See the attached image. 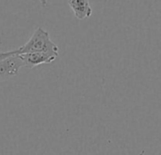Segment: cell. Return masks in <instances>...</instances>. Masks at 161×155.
Returning a JSON list of instances; mask_svg holds the SVG:
<instances>
[{
	"label": "cell",
	"mask_w": 161,
	"mask_h": 155,
	"mask_svg": "<svg viewBox=\"0 0 161 155\" xmlns=\"http://www.w3.org/2000/svg\"><path fill=\"white\" fill-rule=\"evenodd\" d=\"M58 46L50 40L48 32L42 28H37L31 39L24 45L15 49L16 55L33 52L58 53Z\"/></svg>",
	"instance_id": "cell-1"
},
{
	"label": "cell",
	"mask_w": 161,
	"mask_h": 155,
	"mask_svg": "<svg viewBox=\"0 0 161 155\" xmlns=\"http://www.w3.org/2000/svg\"><path fill=\"white\" fill-rule=\"evenodd\" d=\"M22 67H24V63L18 55H14L0 61V82H4L11 77L17 75Z\"/></svg>",
	"instance_id": "cell-2"
},
{
	"label": "cell",
	"mask_w": 161,
	"mask_h": 155,
	"mask_svg": "<svg viewBox=\"0 0 161 155\" xmlns=\"http://www.w3.org/2000/svg\"><path fill=\"white\" fill-rule=\"evenodd\" d=\"M24 63V67L33 68L44 63H51L58 57V53L51 52H33L18 55Z\"/></svg>",
	"instance_id": "cell-3"
},
{
	"label": "cell",
	"mask_w": 161,
	"mask_h": 155,
	"mask_svg": "<svg viewBox=\"0 0 161 155\" xmlns=\"http://www.w3.org/2000/svg\"><path fill=\"white\" fill-rule=\"evenodd\" d=\"M68 4L73 11L75 17L79 20L89 18L92 14L89 0H68Z\"/></svg>",
	"instance_id": "cell-4"
},
{
	"label": "cell",
	"mask_w": 161,
	"mask_h": 155,
	"mask_svg": "<svg viewBox=\"0 0 161 155\" xmlns=\"http://www.w3.org/2000/svg\"><path fill=\"white\" fill-rule=\"evenodd\" d=\"M16 55V51L15 50H11V51H7V52H1L0 51V61H2L6 58H9L11 56Z\"/></svg>",
	"instance_id": "cell-5"
},
{
	"label": "cell",
	"mask_w": 161,
	"mask_h": 155,
	"mask_svg": "<svg viewBox=\"0 0 161 155\" xmlns=\"http://www.w3.org/2000/svg\"><path fill=\"white\" fill-rule=\"evenodd\" d=\"M39 1L41 2V4H42L43 7H46L47 5V0H39Z\"/></svg>",
	"instance_id": "cell-6"
}]
</instances>
